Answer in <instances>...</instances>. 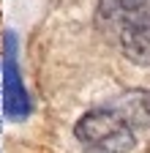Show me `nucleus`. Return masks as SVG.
Returning a JSON list of instances; mask_svg holds the SVG:
<instances>
[{"mask_svg":"<svg viewBox=\"0 0 150 153\" xmlns=\"http://www.w3.org/2000/svg\"><path fill=\"white\" fill-rule=\"evenodd\" d=\"M74 134L90 153H128L137 145L134 123L120 109H90L74 126Z\"/></svg>","mask_w":150,"mask_h":153,"instance_id":"f257e3e1","label":"nucleus"},{"mask_svg":"<svg viewBox=\"0 0 150 153\" xmlns=\"http://www.w3.org/2000/svg\"><path fill=\"white\" fill-rule=\"evenodd\" d=\"M112 27L117 30L120 49L128 60L139 66H150V3L128 11Z\"/></svg>","mask_w":150,"mask_h":153,"instance_id":"f03ea898","label":"nucleus"},{"mask_svg":"<svg viewBox=\"0 0 150 153\" xmlns=\"http://www.w3.org/2000/svg\"><path fill=\"white\" fill-rule=\"evenodd\" d=\"M3 104H6V115L11 120H22L30 112V101L19 76V66H16V36L11 30H6L3 36Z\"/></svg>","mask_w":150,"mask_h":153,"instance_id":"7ed1b4c3","label":"nucleus"},{"mask_svg":"<svg viewBox=\"0 0 150 153\" xmlns=\"http://www.w3.org/2000/svg\"><path fill=\"white\" fill-rule=\"evenodd\" d=\"M128 112H123L128 120H137L142 126H150V90H134L126 99Z\"/></svg>","mask_w":150,"mask_h":153,"instance_id":"20e7f679","label":"nucleus"}]
</instances>
